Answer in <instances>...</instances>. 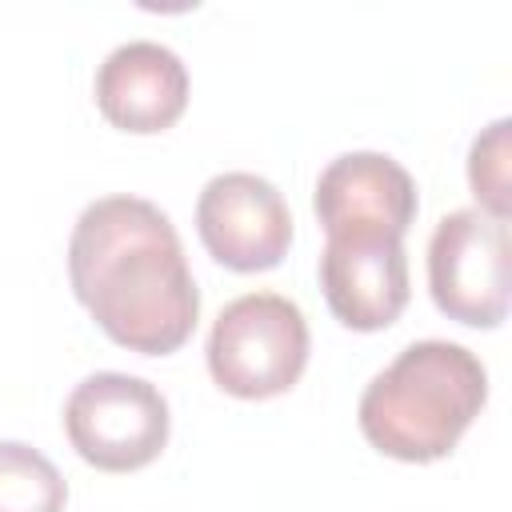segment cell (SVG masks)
I'll list each match as a JSON object with an SVG mask.
<instances>
[{
  "label": "cell",
  "mask_w": 512,
  "mask_h": 512,
  "mask_svg": "<svg viewBox=\"0 0 512 512\" xmlns=\"http://www.w3.org/2000/svg\"><path fill=\"white\" fill-rule=\"evenodd\" d=\"M68 480L24 440H0V512H64Z\"/></svg>",
  "instance_id": "10"
},
{
  "label": "cell",
  "mask_w": 512,
  "mask_h": 512,
  "mask_svg": "<svg viewBox=\"0 0 512 512\" xmlns=\"http://www.w3.org/2000/svg\"><path fill=\"white\" fill-rule=\"evenodd\" d=\"M416 180L388 152H344L324 164L312 188V212L324 236L388 232L404 236L416 220Z\"/></svg>",
  "instance_id": "8"
},
{
  "label": "cell",
  "mask_w": 512,
  "mask_h": 512,
  "mask_svg": "<svg viewBox=\"0 0 512 512\" xmlns=\"http://www.w3.org/2000/svg\"><path fill=\"white\" fill-rule=\"evenodd\" d=\"M488 404L484 360L456 340H412L360 392L364 440L400 464L444 460Z\"/></svg>",
  "instance_id": "2"
},
{
  "label": "cell",
  "mask_w": 512,
  "mask_h": 512,
  "mask_svg": "<svg viewBox=\"0 0 512 512\" xmlns=\"http://www.w3.org/2000/svg\"><path fill=\"white\" fill-rule=\"evenodd\" d=\"M432 304L464 328H500L512 300L508 220L480 208H456L436 220L428 240Z\"/></svg>",
  "instance_id": "5"
},
{
  "label": "cell",
  "mask_w": 512,
  "mask_h": 512,
  "mask_svg": "<svg viewBox=\"0 0 512 512\" xmlns=\"http://www.w3.org/2000/svg\"><path fill=\"white\" fill-rule=\"evenodd\" d=\"M172 432L164 392L132 372H92L64 400V436L72 452L100 472L148 468Z\"/></svg>",
  "instance_id": "4"
},
{
  "label": "cell",
  "mask_w": 512,
  "mask_h": 512,
  "mask_svg": "<svg viewBox=\"0 0 512 512\" xmlns=\"http://www.w3.org/2000/svg\"><path fill=\"white\" fill-rule=\"evenodd\" d=\"M312 336L296 300L280 292H244L228 300L204 344L208 372L236 400L284 396L308 368Z\"/></svg>",
  "instance_id": "3"
},
{
  "label": "cell",
  "mask_w": 512,
  "mask_h": 512,
  "mask_svg": "<svg viewBox=\"0 0 512 512\" xmlns=\"http://www.w3.org/2000/svg\"><path fill=\"white\" fill-rule=\"evenodd\" d=\"M188 68L160 40L116 44L92 80L100 116L132 136L168 132L188 108Z\"/></svg>",
  "instance_id": "9"
},
{
  "label": "cell",
  "mask_w": 512,
  "mask_h": 512,
  "mask_svg": "<svg viewBox=\"0 0 512 512\" xmlns=\"http://www.w3.org/2000/svg\"><path fill=\"white\" fill-rule=\"evenodd\" d=\"M508 156H512V120H492L468 148V188L476 196V208L508 220L512 196H508Z\"/></svg>",
  "instance_id": "11"
},
{
  "label": "cell",
  "mask_w": 512,
  "mask_h": 512,
  "mask_svg": "<svg viewBox=\"0 0 512 512\" xmlns=\"http://www.w3.org/2000/svg\"><path fill=\"white\" fill-rule=\"evenodd\" d=\"M68 284L100 332L140 356L184 348L200 320V288L180 232L144 196H100L76 216Z\"/></svg>",
  "instance_id": "1"
},
{
  "label": "cell",
  "mask_w": 512,
  "mask_h": 512,
  "mask_svg": "<svg viewBox=\"0 0 512 512\" xmlns=\"http://www.w3.org/2000/svg\"><path fill=\"white\" fill-rule=\"evenodd\" d=\"M316 272L332 316L352 332H380L396 324L412 296L404 236H388V232L324 236Z\"/></svg>",
  "instance_id": "7"
},
{
  "label": "cell",
  "mask_w": 512,
  "mask_h": 512,
  "mask_svg": "<svg viewBox=\"0 0 512 512\" xmlns=\"http://www.w3.org/2000/svg\"><path fill=\"white\" fill-rule=\"evenodd\" d=\"M196 232L220 268L268 272L292 248V212L272 180L220 172L196 196Z\"/></svg>",
  "instance_id": "6"
}]
</instances>
